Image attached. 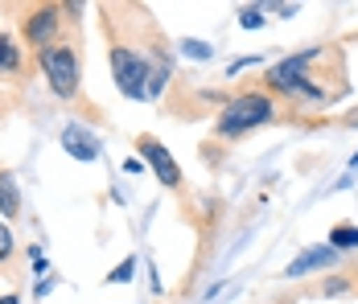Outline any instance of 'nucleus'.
Instances as JSON below:
<instances>
[{"instance_id": "7", "label": "nucleus", "mask_w": 358, "mask_h": 304, "mask_svg": "<svg viewBox=\"0 0 358 304\" xmlns=\"http://www.w3.org/2000/svg\"><path fill=\"white\" fill-rule=\"evenodd\" d=\"M62 148L71 152L74 161H95L99 157V136L91 132V128H83V124H66L62 128Z\"/></svg>"}, {"instance_id": "6", "label": "nucleus", "mask_w": 358, "mask_h": 304, "mask_svg": "<svg viewBox=\"0 0 358 304\" xmlns=\"http://www.w3.org/2000/svg\"><path fill=\"white\" fill-rule=\"evenodd\" d=\"M334 263H338V251L329 243L325 247H309V251H301L285 268V280H305L309 271H325V268H334Z\"/></svg>"}, {"instance_id": "17", "label": "nucleus", "mask_w": 358, "mask_h": 304, "mask_svg": "<svg viewBox=\"0 0 358 304\" xmlns=\"http://www.w3.org/2000/svg\"><path fill=\"white\" fill-rule=\"evenodd\" d=\"M0 304H21V296H17V292H8V296H0Z\"/></svg>"}, {"instance_id": "1", "label": "nucleus", "mask_w": 358, "mask_h": 304, "mask_svg": "<svg viewBox=\"0 0 358 304\" xmlns=\"http://www.w3.org/2000/svg\"><path fill=\"white\" fill-rule=\"evenodd\" d=\"M280 99H272L264 87H251V91H239L218 107L215 120V136L218 140H239V136L255 132V128H268L280 120Z\"/></svg>"}, {"instance_id": "11", "label": "nucleus", "mask_w": 358, "mask_h": 304, "mask_svg": "<svg viewBox=\"0 0 358 304\" xmlns=\"http://www.w3.org/2000/svg\"><path fill=\"white\" fill-rule=\"evenodd\" d=\"M329 247L342 255V251H350V247H358V226H350V222H338L334 231H329Z\"/></svg>"}, {"instance_id": "4", "label": "nucleus", "mask_w": 358, "mask_h": 304, "mask_svg": "<svg viewBox=\"0 0 358 304\" xmlns=\"http://www.w3.org/2000/svg\"><path fill=\"white\" fill-rule=\"evenodd\" d=\"M62 17H66V8L62 4H37V8H29L25 17H21V34H25V41L37 50H45V45H54V41H62Z\"/></svg>"}, {"instance_id": "5", "label": "nucleus", "mask_w": 358, "mask_h": 304, "mask_svg": "<svg viewBox=\"0 0 358 304\" xmlns=\"http://www.w3.org/2000/svg\"><path fill=\"white\" fill-rule=\"evenodd\" d=\"M136 148H141V161H144L152 173H157V181H161V185L181 189V169H178V161H173V152H169V148H165L157 136L141 132V136H136Z\"/></svg>"}, {"instance_id": "2", "label": "nucleus", "mask_w": 358, "mask_h": 304, "mask_svg": "<svg viewBox=\"0 0 358 304\" xmlns=\"http://www.w3.org/2000/svg\"><path fill=\"white\" fill-rule=\"evenodd\" d=\"M37 66H41L50 91L58 99H66V103L78 99V91H83V62H78V50L71 41H54V45L37 50Z\"/></svg>"}, {"instance_id": "18", "label": "nucleus", "mask_w": 358, "mask_h": 304, "mask_svg": "<svg viewBox=\"0 0 358 304\" xmlns=\"http://www.w3.org/2000/svg\"><path fill=\"white\" fill-rule=\"evenodd\" d=\"M346 275H350V284H355V296H358V268H350Z\"/></svg>"}, {"instance_id": "14", "label": "nucleus", "mask_w": 358, "mask_h": 304, "mask_svg": "<svg viewBox=\"0 0 358 304\" xmlns=\"http://www.w3.org/2000/svg\"><path fill=\"white\" fill-rule=\"evenodd\" d=\"M13 255H17V238L8 231V222H0V268L13 263Z\"/></svg>"}, {"instance_id": "3", "label": "nucleus", "mask_w": 358, "mask_h": 304, "mask_svg": "<svg viewBox=\"0 0 358 304\" xmlns=\"http://www.w3.org/2000/svg\"><path fill=\"white\" fill-rule=\"evenodd\" d=\"M108 62H111V78H115L120 95L148 99V58H144V50L128 45V41H111Z\"/></svg>"}, {"instance_id": "10", "label": "nucleus", "mask_w": 358, "mask_h": 304, "mask_svg": "<svg viewBox=\"0 0 358 304\" xmlns=\"http://www.w3.org/2000/svg\"><path fill=\"white\" fill-rule=\"evenodd\" d=\"M21 70V50L8 34H0V74H17Z\"/></svg>"}, {"instance_id": "16", "label": "nucleus", "mask_w": 358, "mask_h": 304, "mask_svg": "<svg viewBox=\"0 0 358 304\" xmlns=\"http://www.w3.org/2000/svg\"><path fill=\"white\" fill-rule=\"evenodd\" d=\"M141 169H144V161H136V157H128V161H124V173H132V177H136Z\"/></svg>"}, {"instance_id": "15", "label": "nucleus", "mask_w": 358, "mask_h": 304, "mask_svg": "<svg viewBox=\"0 0 358 304\" xmlns=\"http://www.w3.org/2000/svg\"><path fill=\"white\" fill-rule=\"evenodd\" d=\"M181 54H185V58H198V62H206V58H210V45H206V41H194V37H185V41H181Z\"/></svg>"}, {"instance_id": "8", "label": "nucleus", "mask_w": 358, "mask_h": 304, "mask_svg": "<svg viewBox=\"0 0 358 304\" xmlns=\"http://www.w3.org/2000/svg\"><path fill=\"white\" fill-rule=\"evenodd\" d=\"M0 214L4 218H21V189H17V177L8 169L0 173Z\"/></svg>"}, {"instance_id": "19", "label": "nucleus", "mask_w": 358, "mask_h": 304, "mask_svg": "<svg viewBox=\"0 0 358 304\" xmlns=\"http://www.w3.org/2000/svg\"><path fill=\"white\" fill-rule=\"evenodd\" d=\"M350 169H358V152H355V157H350Z\"/></svg>"}, {"instance_id": "12", "label": "nucleus", "mask_w": 358, "mask_h": 304, "mask_svg": "<svg viewBox=\"0 0 358 304\" xmlns=\"http://www.w3.org/2000/svg\"><path fill=\"white\" fill-rule=\"evenodd\" d=\"M132 275H136V255H128V259H120V263H115V268L108 271V280H103V284H128Z\"/></svg>"}, {"instance_id": "13", "label": "nucleus", "mask_w": 358, "mask_h": 304, "mask_svg": "<svg viewBox=\"0 0 358 304\" xmlns=\"http://www.w3.org/2000/svg\"><path fill=\"white\" fill-rule=\"evenodd\" d=\"M264 21H268V8H264V4H248V8H239V25H243V29H259Z\"/></svg>"}, {"instance_id": "9", "label": "nucleus", "mask_w": 358, "mask_h": 304, "mask_svg": "<svg viewBox=\"0 0 358 304\" xmlns=\"http://www.w3.org/2000/svg\"><path fill=\"white\" fill-rule=\"evenodd\" d=\"M313 292H317V296H355V284H350L346 271H338V275H325Z\"/></svg>"}]
</instances>
